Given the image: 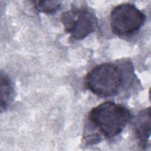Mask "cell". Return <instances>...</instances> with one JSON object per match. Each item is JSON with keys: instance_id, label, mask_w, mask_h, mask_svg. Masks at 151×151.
Listing matches in <instances>:
<instances>
[{"instance_id": "6da1fadb", "label": "cell", "mask_w": 151, "mask_h": 151, "mask_svg": "<svg viewBox=\"0 0 151 151\" xmlns=\"http://www.w3.org/2000/svg\"><path fill=\"white\" fill-rule=\"evenodd\" d=\"M88 120L106 137L119 135L132 118L130 111L123 106L107 101L93 108Z\"/></svg>"}, {"instance_id": "7a4b0ae2", "label": "cell", "mask_w": 151, "mask_h": 151, "mask_svg": "<svg viewBox=\"0 0 151 151\" xmlns=\"http://www.w3.org/2000/svg\"><path fill=\"white\" fill-rule=\"evenodd\" d=\"M122 69L110 63H102L93 67L86 75L85 85L93 94L108 97L119 93L124 83Z\"/></svg>"}, {"instance_id": "3957f363", "label": "cell", "mask_w": 151, "mask_h": 151, "mask_svg": "<svg viewBox=\"0 0 151 151\" xmlns=\"http://www.w3.org/2000/svg\"><path fill=\"white\" fill-rule=\"evenodd\" d=\"M61 21L65 31L76 40L87 37L96 30L98 25L94 12L87 7L75 8L65 12Z\"/></svg>"}, {"instance_id": "277c9868", "label": "cell", "mask_w": 151, "mask_h": 151, "mask_svg": "<svg viewBox=\"0 0 151 151\" xmlns=\"http://www.w3.org/2000/svg\"><path fill=\"white\" fill-rule=\"evenodd\" d=\"M145 15L134 4L124 3L115 6L110 14L112 32L119 36L129 35L143 25Z\"/></svg>"}, {"instance_id": "5b68a950", "label": "cell", "mask_w": 151, "mask_h": 151, "mask_svg": "<svg viewBox=\"0 0 151 151\" xmlns=\"http://www.w3.org/2000/svg\"><path fill=\"white\" fill-rule=\"evenodd\" d=\"M134 130L140 146L146 147L150 136V108L141 110L134 121Z\"/></svg>"}, {"instance_id": "8992f818", "label": "cell", "mask_w": 151, "mask_h": 151, "mask_svg": "<svg viewBox=\"0 0 151 151\" xmlns=\"http://www.w3.org/2000/svg\"><path fill=\"white\" fill-rule=\"evenodd\" d=\"M1 110H5L12 101L14 88L8 76L2 71L1 73Z\"/></svg>"}, {"instance_id": "52a82bcc", "label": "cell", "mask_w": 151, "mask_h": 151, "mask_svg": "<svg viewBox=\"0 0 151 151\" xmlns=\"http://www.w3.org/2000/svg\"><path fill=\"white\" fill-rule=\"evenodd\" d=\"M34 8L39 12L46 14H52L58 11L61 6L59 1H37L33 2Z\"/></svg>"}]
</instances>
